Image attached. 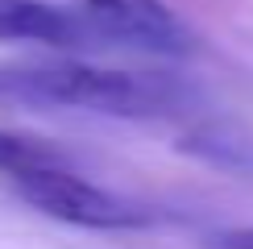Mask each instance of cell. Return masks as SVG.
I'll return each mask as SVG.
<instances>
[{
	"instance_id": "obj_1",
	"label": "cell",
	"mask_w": 253,
	"mask_h": 249,
	"mask_svg": "<svg viewBox=\"0 0 253 249\" xmlns=\"http://www.w3.org/2000/svg\"><path fill=\"white\" fill-rule=\"evenodd\" d=\"M0 96L34 108H83L100 117H162L187 104V87L174 75L117 71L87 62L0 71Z\"/></svg>"
},
{
	"instance_id": "obj_2",
	"label": "cell",
	"mask_w": 253,
	"mask_h": 249,
	"mask_svg": "<svg viewBox=\"0 0 253 249\" xmlns=\"http://www.w3.org/2000/svg\"><path fill=\"white\" fill-rule=\"evenodd\" d=\"M17 195L42 216L75 228H91V233H129V228L150 224V208L125 200V195L108 191V187L83 179V174L67 166H50V170H34L25 179H13Z\"/></svg>"
},
{
	"instance_id": "obj_3",
	"label": "cell",
	"mask_w": 253,
	"mask_h": 249,
	"mask_svg": "<svg viewBox=\"0 0 253 249\" xmlns=\"http://www.w3.org/2000/svg\"><path fill=\"white\" fill-rule=\"evenodd\" d=\"M100 25L108 46H129L145 54H191L195 34L162 0H75Z\"/></svg>"
},
{
	"instance_id": "obj_4",
	"label": "cell",
	"mask_w": 253,
	"mask_h": 249,
	"mask_svg": "<svg viewBox=\"0 0 253 249\" xmlns=\"http://www.w3.org/2000/svg\"><path fill=\"white\" fill-rule=\"evenodd\" d=\"M0 42H34L54 50H96L108 46L100 25L79 4L50 0H0Z\"/></svg>"
},
{
	"instance_id": "obj_5",
	"label": "cell",
	"mask_w": 253,
	"mask_h": 249,
	"mask_svg": "<svg viewBox=\"0 0 253 249\" xmlns=\"http://www.w3.org/2000/svg\"><path fill=\"white\" fill-rule=\"evenodd\" d=\"M178 150L199 158V162H208V166H220L228 174H253V137H241V133L195 129L178 141Z\"/></svg>"
},
{
	"instance_id": "obj_6",
	"label": "cell",
	"mask_w": 253,
	"mask_h": 249,
	"mask_svg": "<svg viewBox=\"0 0 253 249\" xmlns=\"http://www.w3.org/2000/svg\"><path fill=\"white\" fill-rule=\"evenodd\" d=\"M50 166H67V154L54 150L42 137H25V133H8L0 129V174L8 183L25 179L34 170H50Z\"/></svg>"
},
{
	"instance_id": "obj_7",
	"label": "cell",
	"mask_w": 253,
	"mask_h": 249,
	"mask_svg": "<svg viewBox=\"0 0 253 249\" xmlns=\"http://www.w3.org/2000/svg\"><path fill=\"white\" fill-rule=\"evenodd\" d=\"M224 249H253V228H245V233H233V237H224Z\"/></svg>"
}]
</instances>
